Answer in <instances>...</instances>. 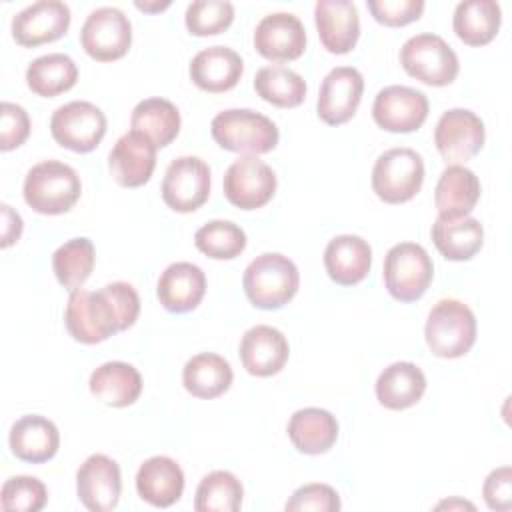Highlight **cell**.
I'll list each match as a JSON object with an SVG mask.
<instances>
[{
  "label": "cell",
  "mask_w": 512,
  "mask_h": 512,
  "mask_svg": "<svg viewBox=\"0 0 512 512\" xmlns=\"http://www.w3.org/2000/svg\"><path fill=\"white\" fill-rule=\"evenodd\" d=\"M196 248L214 260H232L246 248L244 230L230 220H210L194 234Z\"/></svg>",
  "instance_id": "f35d334b"
},
{
  "label": "cell",
  "mask_w": 512,
  "mask_h": 512,
  "mask_svg": "<svg viewBox=\"0 0 512 512\" xmlns=\"http://www.w3.org/2000/svg\"><path fill=\"white\" fill-rule=\"evenodd\" d=\"M364 92V78L352 66L332 68L320 86L316 112L328 126L346 124L358 110Z\"/></svg>",
  "instance_id": "9a60e30c"
},
{
  "label": "cell",
  "mask_w": 512,
  "mask_h": 512,
  "mask_svg": "<svg viewBox=\"0 0 512 512\" xmlns=\"http://www.w3.org/2000/svg\"><path fill=\"white\" fill-rule=\"evenodd\" d=\"M8 444L18 460L42 464L56 456L60 434L52 420L40 414H26L12 424Z\"/></svg>",
  "instance_id": "603a6c76"
},
{
  "label": "cell",
  "mask_w": 512,
  "mask_h": 512,
  "mask_svg": "<svg viewBox=\"0 0 512 512\" xmlns=\"http://www.w3.org/2000/svg\"><path fill=\"white\" fill-rule=\"evenodd\" d=\"M340 496L328 484H304L286 502V512H336L340 510Z\"/></svg>",
  "instance_id": "b9f144b4"
},
{
  "label": "cell",
  "mask_w": 512,
  "mask_h": 512,
  "mask_svg": "<svg viewBox=\"0 0 512 512\" xmlns=\"http://www.w3.org/2000/svg\"><path fill=\"white\" fill-rule=\"evenodd\" d=\"M104 288L110 294V298L118 310L122 330H128L130 326H134V322L138 320V314H140V298H138V292L134 290V286L128 282H112V284H106Z\"/></svg>",
  "instance_id": "bcb514c9"
},
{
  "label": "cell",
  "mask_w": 512,
  "mask_h": 512,
  "mask_svg": "<svg viewBox=\"0 0 512 512\" xmlns=\"http://www.w3.org/2000/svg\"><path fill=\"white\" fill-rule=\"evenodd\" d=\"M112 178L124 188L144 186L156 168V146L140 132L122 134L108 156Z\"/></svg>",
  "instance_id": "d6986e66"
},
{
  "label": "cell",
  "mask_w": 512,
  "mask_h": 512,
  "mask_svg": "<svg viewBox=\"0 0 512 512\" xmlns=\"http://www.w3.org/2000/svg\"><path fill=\"white\" fill-rule=\"evenodd\" d=\"M424 182L422 156L412 148H390L372 168V190L386 204L412 200Z\"/></svg>",
  "instance_id": "52a82bcc"
},
{
  "label": "cell",
  "mask_w": 512,
  "mask_h": 512,
  "mask_svg": "<svg viewBox=\"0 0 512 512\" xmlns=\"http://www.w3.org/2000/svg\"><path fill=\"white\" fill-rule=\"evenodd\" d=\"M480 198L478 176L460 164L448 166L436 184L434 204L440 218L468 216Z\"/></svg>",
  "instance_id": "4316f807"
},
{
  "label": "cell",
  "mask_w": 512,
  "mask_h": 512,
  "mask_svg": "<svg viewBox=\"0 0 512 512\" xmlns=\"http://www.w3.org/2000/svg\"><path fill=\"white\" fill-rule=\"evenodd\" d=\"M22 194L34 212L56 216L68 212L78 202L82 182L72 166L58 160H44L28 170Z\"/></svg>",
  "instance_id": "7a4b0ae2"
},
{
  "label": "cell",
  "mask_w": 512,
  "mask_h": 512,
  "mask_svg": "<svg viewBox=\"0 0 512 512\" xmlns=\"http://www.w3.org/2000/svg\"><path fill=\"white\" fill-rule=\"evenodd\" d=\"M244 72L240 54L228 46H210L200 50L190 62L192 82L210 94L232 90Z\"/></svg>",
  "instance_id": "cb8c5ba5"
},
{
  "label": "cell",
  "mask_w": 512,
  "mask_h": 512,
  "mask_svg": "<svg viewBox=\"0 0 512 512\" xmlns=\"http://www.w3.org/2000/svg\"><path fill=\"white\" fill-rule=\"evenodd\" d=\"M130 126L144 134L156 148L168 146L180 132V112L166 98H146L132 110Z\"/></svg>",
  "instance_id": "836d02e7"
},
{
  "label": "cell",
  "mask_w": 512,
  "mask_h": 512,
  "mask_svg": "<svg viewBox=\"0 0 512 512\" xmlns=\"http://www.w3.org/2000/svg\"><path fill=\"white\" fill-rule=\"evenodd\" d=\"M400 64L408 76L428 86H448L456 80L460 62L448 42L436 34H416L400 48Z\"/></svg>",
  "instance_id": "ba28073f"
},
{
  "label": "cell",
  "mask_w": 512,
  "mask_h": 512,
  "mask_svg": "<svg viewBox=\"0 0 512 512\" xmlns=\"http://www.w3.org/2000/svg\"><path fill=\"white\" fill-rule=\"evenodd\" d=\"M382 276L394 300L416 302L434 278V264L420 244L400 242L386 252Z\"/></svg>",
  "instance_id": "8992f818"
},
{
  "label": "cell",
  "mask_w": 512,
  "mask_h": 512,
  "mask_svg": "<svg viewBox=\"0 0 512 512\" xmlns=\"http://www.w3.org/2000/svg\"><path fill=\"white\" fill-rule=\"evenodd\" d=\"M254 48L272 62H290L306 50V30L298 16L290 12H272L264 16L254 30Z\"/></svg>",
  "instance_id": "ac0fdd59"
},
{
  "label": "cell",
  "mask_w": 512,
  "mask_h": 512,
  "mask_svg": "<svg viewBox=\"0 0 512 512\" xmlns=\"http://www.w3.org/2000/svg\"><path fill=\"white\" fill-rule=\"evenodd\" d=\"M314 22L322 46L332 54H348L360 36V18L354 2L318 0Z\"/></svg>",
  "instance_id": "44dd1931"
},
{
  "label": "cell",
  "mask_w": 512,
  "mask_h": 512,
  "mask_svg": "<svg viewBox=\"0 0 512 512\" xmlns=\"http://www.w3.org/2000/svg\"><path fill=\"white\" fill-rule=\"evenodd\" d=\"M48 502V490L34 476H12L2 484L0 504L8 512H38Z\"/></svg>",
  "instance_id": "60d3db41"
},
{
  "label": "cell",
  "mask_w": 512,
  "mask_h": 512,
  "mask_svg": "<svg viewBox=\"0 0 512 512\" xmlns=\"http://www.w3.org/2000/svg\"><path fill=\"white\" fill-rule=\"evenodd\" d=\"M368 10L376 22L384 26H406L424 12L422 0H370Z\"/></svg>",
  "instance_id": "ee69618b"
},
{
  "label": "cell",
  "mask_w": 512,
  "mask_h": 512,
  "mask_svg": "<svg viewBox=\"0 0 512 512\" xmlns=\"http://www.w3.org/2000/svg\"><path fill=\"white\" fill-rule=\"evenodd\" d=\"M254 90L262 100L278 108H296L306 98L304 78L282 64L260 68L254 76Z\"/></svg>",
  "instance_id": "d590c367"
},
{
  "label": "cell",
  "mask_w": 512,
  "mask_h": 512,
  "mask_svg": "<svg viewBox=\"0 0 512 512\" xmlns=\"http://www.w3.org/2000/svg\"><path fill=\"white\" fill-rule=\"evenodd\" d=\"M64 322L70 336L80 344H98L122 332L118 310L106 288L98 292L84 288L70 292Z\"/></svg>",
  "instance_id": "5b68a950"
},
{
  "label": "cell",
  "mask_w": 512,
  "mask_h": 512,
  "mask_svg": "<svg viewBox=\"0 0 512 512\" xmlns=\"http://www.w3.org/2000/svg\"><path fill=\"white\" fill-rule=\"evenodd\" d=\"M432 242L446 260L464 262L474 258L484 244V228L472 216L436 218L432 224Z\"/></svg>",
  "instance_id": "f546056e"
},
{
  "label": "cell",
  "mask_w": 512,
  "mask_h": 512,
  "mask_svg": "<svg viewBox=\"0 0 512 512\" xmlns=\"http://www.w3.org/2000/svg\"><path fill=\"white\" fill-rule=\"evenodd\" d=\"M90 392L96 400L112 408H124L138 400L142 392V376L128 362H106L90 376Z\"/></svg>",
  "instance_id": "f1b7e54d"
},
{
  "label": "cell",
  "mask_w": 512,
  "mask_h": 512,
  "mask_svg": "<svg viewBox=\"0 0 512 512\" xmlns=\"http://www.w3.org/2000/svg\"><path fill=\"white\" fill-rule=\"evenodd\" d=\"M436 508H470V510H474V504L464 502V500H446V502H440Z\"/></svg>",
  "instance_id": "681fc988"
},
{
  "label": "cell",
  "mask_w": 512,
  "mask_h": 512,
  "mask_svg": "<svg viewBox=\"0 0 512 512\" xmlns=\"http://www.w3.org/2000/svg\"><path fill=\"white\" fill-rule=\"evenodd\" d=\"M210 196V168L198 156L172 160L162 180V200L174 212H194Z\"/></svg>",
  "instance_id": "7c38bea8"
},
{
  "label": "cell",
  "mask_w": 512,
  "mask_h": 512,
  "mask_svg": "<svg viewBox=\"0 0 512 512\" xmlns=\"http://www.w3.org/2000/svg\"><path fill=\"white\" fill-rule=\"evenodd\" d=\"M50 132L56 144L72 152H92L106 134L104 112L86 100H74L60 108L50 118Z\"/></svg>",
  "instance_id": "9c48e42d"
},
{
  "label": "cell",
  "mask_w": 512,
  "mask_h": 512,
  "mask_svg": "<svg viewBox=\"0 0 512 512\" xmlns=\"http://www.w3.org/2000/svg\"><path fill=\"white\" fill-rule=\"evenodd\" d=\"M242 286L252 306L260 310H278L296 296L300 274L288 256L280 252H264L246 266Z\"/></svg>",
  "instance_id": "6da1fadb"
},
{
  "label": "cell",
  "mask_w": 512,
  "mask_h": 512,
  "mask_svg": "<svg viewBox=\"0 0 512 512\" xmlns=\"http://www.w3.org/2000/svg\"><path fill=\"white\" fill-rule=\"evenodd\" d=\"M482 496L490 510L506 512L512 508V468L502 466L488 474L482 486Z\"/></svg>",
  "instance_id": "f6af8a7d"
},
{
  "label": "cell",
  "mask_w": 512,
  "mask_h": 512,
  "mask_svg": "<svg viewBox=\"0 0 512 512\" xmlns=\"http://www.w3.org/2000/svg\"><path fill=\"white\" fill-rule=\"evenodd\" d=\"M502 12L494 0H466L454 10L452 26L456 36L468 46H486L500 30Z\"/></svg>",
  "instance_id": "1f68e13d"
},
{
  "label": "cell",
  "mask_w": 512,
  "mask_h": 512,
  "mask_svg": "<svg viewBox=\"0 0 512 512\" xmlns=\"http://www.w3.org/2000/svg\"><path fill=\"white\" fill-rule=\"evenodd\" d=\"M426 344L438 358H460L476 342V316L460 300L444 298L428 314Z\"/></svg>",
  "instance_id": "277c9868"
},
{
  "label": "cell",
  "mask_w": 512,
  "mask_h": 512,
  "mask_svg": "<svg viewBox=\"0 0 512 512\" xmlns=\"http://www.w3.org/2000/svg\"><path fill=\"white\" fill-rule=\"evenodd\" d=\"M224 196L240 210H256L266 206L276 192L274 170L256 156L234 160L224 174Z\"/></svg>",
  "instance_id": "4fadbf2b"
},
{
  "label": "cell",
  "mask_w": 512,
  "mask_h": 512,
  "mask_svg": "<svg viewBox=\"0 0 512 512\" xmlns=\"http://www.w3.org/2000/svg\"><path fill=\"white\" fill-rule=\"evenodd\" d=\"M76 80L78 68L74 60L62 52L38 56L26 68L28 88L42 98H54L62 92H68Z\"/></svg>",
  "instance_id": "e575fe53"
},
{
  "label": "cell",
  "mask_w": 512,
  "mask_h": 512,
  "mask_svg": "<svg viewBox=\"0 0 512 512\" xmlns=\"http://www.w3.org/2000/svg\"><path fill=\"white\" fill-rule=\"evenodd\" d=\"M242 496L244 488L232 472L214 470L200 480L194 508L198 512H236L242 504Z\"/></svg>",
  "instance_id": "74e56055"
},
{
  "label": "cell",
  "mask_w": 512,
  "mask_h": 512,
  "mask_svg": "<svg viewBox=\"0 0 512 512\" xmlns=\"http://www.w3.org/2000/svg\"><path fill=\"white\" fill-rule=\"evenodd\" d=\"M428 98L424 92L392 84L382 88L372 104L374 122L386 132H414L418 130L428 118Z\"/></svg>",
  "instance_id": "5bb4252c"
},
{
  "label": "cell",
  "mask_w": 512,
  "mask_h": 512,
  "mask_svg": "<svg viewBox=\"0 0 512 512\" xmlns=\"http://www.w3.org/2000/svg\"><path fill=\"white\" fill-rule=\"evenodd\" d=\"M234 380V372L228 364L218 354L212 352H202L192 356L182 370V384L184 388L196 396V398H218L222 396Z\"/></svg>",
  "instance_id": "d6a6232c"
},
{
  "label": "cell",
  "mask_w": 512,
  "mask_h": 512,
  "mask_svg": "<svg viewBox=\"0 0 512 512\" xmlns=\"http://www.w3.org/2000/svg\"><path fill=\"white\" fill-rule=\"evenodd\" d=\"M96 262V250L88 238H72L52 254V270L56 280L70 292L82 288L90 278Z\"/></svg>",
  "instance_id": "8d00e7d4"
},
{
  "label": "cell",
  "mask_w": 512,
  "mask_h": 512,
  "mask_svg": "<svg viewBox=\"0 0 512 512\" xmlns=\"http://www.w3.org/2000/svg\"><path fill=\"white\" fill-rule=\"evenodd\" d=\"M70 26V8L60 0H40L12 18V36L24 48L62 38Z\"/></svg>",
  "instance_id": "2e32d148"
},
{
  "label": "cell",
  "mask_w": 512,
  "mask_h": 512,
  "mask_svg": "<svg viewBox=\"0 0 512 512\" xmlns=\"http://www.w3.org/2000/svg\"><path fill=\"white\" fill-rule=\"evenodd\" d=\"M210 132L220 148L250 156L272 152L280 140L278 128L268 116L246 108L218 112L212 118Z\"/></svg>",
  "instance_id": "3957f363"
},
{
  "label": "cell",
  "mask_w": 512,
  "mask_h": 512,
  "mask_svg": "<svg viewBox=\"0 0 512 512\" xmlns=\"http://www.w3.org/2000/svg\"><path fill=\"white\" fill-rule=\"evenodd\" d=\"M288 438L302 454H324L338 440V422L324 408L296 410L288 422Z\"/></svg>",
  "instance_id": "83f0119b"
},
{
  "label": "cell",
  "mask_w": 512,
  "mask_h": 512,
  "mask_svg": "<svg viewBox=\"0 0 512 512\" xmlns=\"http://www.w3.org/2000/svg\"><path fill=\"white\" fill-rule=\"evenodd\" d=\"M136 490L144 502L156 508H168L176 504L184 492V472L176 460L152 456L142 462L136 472Z\"/></svg>",
  "instance_id": "484cf974"
},
{
  "label": "cell",
  "mask_w": 512,
  "mask_h": 512,
  "mask_svg": "<svg viewBox=\"0 0 512 512\" xmlns=\"http://www.w3.org/2000/svg\"><path fill=\"white\" fill-rule=\"evenodd\" d=\"M372 266L370 244L354 234H340L332 238L324 250V268L332 282L340 286H354L362 282Z\"/></svg>",
  "instance_id": "d4e9b609"
},
{
  "label": "cell",
  "mask_w": 512,
  "mask_h": 512,
  "mask_svg": "<svg viewBox=\"0 0 512 512\" xmlns=\"http://www.w3.org/2000/svg\"><path fill=\"white\" fill-rule=\"evenodd\" d=\"M30 134V118L28 112L14 104L2 102L0 106V150L10 152L26 142Z\"/></svg>",
  "instance_id": "7bdbcfd3"
},
{
  "label": "cell",
  "mask_w": 512,
  "mask_h": 512,
  "mask_svg": "<svg viewBox=\"0 0 512 512\" xmlns=\"http://www.w3.org/2000/svg\"><path fill=\"white\" fill-rule=\"evenodd\" d=\"M486 130L478 114L466 108H452L440 116L434 128V144L446 164H464L484 146Z\"/></svg>",
  "instance_id": "8fae6325"
},
{
  "label": "cell",
  "mask_w": 512,
  "mask_h": 512,
  "mask_svg": "<svg viewBox=\"0 0 512 512\" xmlns=\"http://www.w3.org/2000/svg\"><path fill=\"white\" fill-rule=\"evenodd\" d=\"M290 354L286 336L266 324L252 326L240 340V360L248 374L268 378L278 374Z\"/></svg>",
  "instance_id": "ffe728a7"
},
{
  "label": "cell",
  "mask_w": 512,
  "mask_h": 512,
  "mask_svg": "<svg viewBox=\"0 0 512 512\" xmlns=\"http://www.w3.org/2000/svg\"><path fill=\"white\" fill-rule=\"evenodd\" d=\"M134 6L138 10H144V12H160V10H166L170 6V2H134Z\"/></svg>",
  "instance_id": "c3c4849f"
},
{
  "label": "cell",
  "mask_w": 512,
  "mask_h": 512,
  "mask_svg": "<svg viewBox=\"0 0 512 512\" xmlns=\"http://www.w3.org/2000/svg\"><path fill=\"white\" fill-rule=\"evenodd\" d=\"M186 28L194 36L224 32L234 20V6L226 0H196L186 8Z\"/></svg>",
  "instance_id": "ab89813d"
},
{
  "label": "cell",
  "mask_w": 512,
  "mask_h": 512,
  "mask_svg": "<svg viewBox=\"0 0 512 512\" xmlns=\"http://www.w3.org/2000/svg\"><path fill=\"white\" fill-rule=\"evenodd\" d=\"M156 294L168 312H190L206 294V276L202 268L192 262H174L160 274Z\"/></svg>",
  "instance_id": "7402d4cb"
},
{
  "label": "cell",
  "mask_w": 512,
  "mask_h": 512,
  "mask_svg": "<svg viewBox=\"0 0 512 512\" xmlns=\"http://www.w3.org/2000/svg\"><path fill=\"white\" fill-rule=\"evenodd\" d=\"M76 490L84 508L108 512L118 506L122 492L120 466L106 454H92L76 472Z\"/></svg>",
  "instance_id": "e0dca14e"
},
{
  "label": "cell",
  "mask_w": 512,
  "mask_h": 512,
  "mask_svg": "<svg viewBox=\"0 0 512 512\" xmlns=\"http://www.w3.org/2000/svg\"><path fill=\"white\" fill-rule=\"evenodd\" d=\"M80 44L84 52L98 62L118 60L130 50L132 24L128 16L114 6L96 8L88 14L80 30Z\"/></svg>",
  "instance_id": "30bf717a"
},
{
  "label": "cell",
  "mask_w": 512,
  "mask_h": 512,
  "mask_svg": "<svg viewBox=\"0 0 512 512\" xmlns=\"http://www.w3.org/2000/svg\"><path fill=\"white\" fill-rule=\"evenodd\" d=\"M426 392V376L412 362H394L376 380V398L388 410L414 406Z\"/></svg>",
  "instance_id": "4dcf8cb0"
},
{
  "label": "cell",
  "mask_w": 512,
  "mask_h": 512,
  "mask_svg": "<svg viewBox=\"0 0 512 512\" xmlns=\"http://www.w3.org/2000/svg\"><path fill=\"white\" fill-rule=\"evenodd\" d=\"M2 248L12 246L22 234V218L8 204H2Z\"/></svg>",
  "instance_id": "7dc6e473"
}]
</instances>
